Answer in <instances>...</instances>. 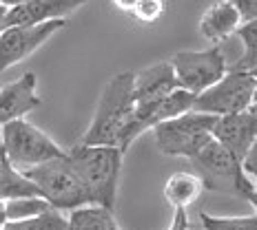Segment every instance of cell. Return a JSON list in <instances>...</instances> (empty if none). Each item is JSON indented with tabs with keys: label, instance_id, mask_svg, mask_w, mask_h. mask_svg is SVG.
<instances>
[{
	"label": "cell",
	"instance_id": "obj_26",
	"mask_svg": "<svg viewBox=\"0 0 257 230\" xmlns=\"http://www.w3.org/2000/svg\"><path fill=\"white\" fill-rule=\"evenodd\" d=\"M140 3V0H113V5L120 12H124V14H128L131 16L133 14V9H136V5Z\"/></svg>",
	"mask_w": 257,
	"mask_h": 230
},
{
	"label": "cell",
	"instance_id": "obj_10",
	"mask_svg": "<svg viewBox=\"0 0 257 230\" xmlns=\"http://www.w3.org/2000/svg\"><path fill=\"white\" fill-rule=\"evenodd\" d=\"M89 0H29L3 12V29L23 25H42L51 20H67V16L84 7Z\"/></svg>",
	"mask_w": 257,
	"mask_h": 230
},
{
	"label": "cell",
	"instance_id": "obj_27",
	"mask_svg": "<svg viewBox=\"0 0 257 230\" xmlns=\"http://www.w3.org/2000/svg\"><path fill=\"white\" fill-rule=\"evenodd\" d=\"M3 3V7H16V5H23V3H29V0H0Z\"/></svg>",
	"mask_w": 257,
	"mask_h": 230
},
{
	"label": "cell",
	"instance_id": "obj_21",
	"mask_svg": "<svg viewBox=\"0 0 257 230\" xmlns=\"http://www.w3.org/2000/svg\"><path fill=\"white\" fill-rule=\"evenodd\" d=\"M200 223L204 230H257V215L215 217L208 212H200Z\"/></svg>",
	"mask_w": 257,
	"mask_h": 230
},
{
	"label": "cell",
	"instance_id": "obj_6",
	"mask_svg": "<svg viewBox=\"0 0 257 230\" xmlns=\"http://www.w3.org/2000/svg\"><path fill=\"white\" fill-rule=\"evenodd\" d=\"M217 124V115L191 111L175 120L162 122L153 128L155 146L167 157H186L191 162L213 137V128Z\"/></svg>",
	"mask_w": 257,
	"mask_h": 230
},
{
	"label": "cell",
	"instance_id": "obj_9",
	"mask_svg": "<svg viewBox=\"0 0 257 230\" xmlns=\"http://www.w3.org/2000/svg\"><path fill=\"white\" fill-rule=\"evenodd\" d=\"M67 25V20H51L42 25H23L9 27L0 34V64L3 71L12 69L14 64L29 58L34 51H38L56 31H60Z\"/></svg>",
	"mask_w": 257,
	"mask_h": 230
},
{
	"label": "cell",
	"instance_id": "obj_2",
	"mask_svg": "<svg viewBox=\"0 0 257 230\" xmlns=\"http://www.w3.org/2000/svg\"><path fill=\"white\" fill-rule=\"evenodd\" d=\"M67 157L82 177L93 206L113 208L124 151L120 146H87L78 142L67 151Z\"/></svg>",
	"mask_w": 257,
	"mask_h": 230
},
{
	"label": "cell",
	"instance_id": "obj_7",
	"mask_svg": "<svg viewBox=\"0 0 257 230\" xmlns=\"http://www.w3.org/2000/svg\"><path fill=\"white\" fill-rule=\"evenodd\" d=\"M255 87H257V76L253 71H235V69H231L215 87L197 95L193 111L217 117L244 113V111L250 109Z\"/></svg>",
	"mask_w": 257,
	"mask_h": 230
},
{
	"label": "cell",
	"instance_id": "obj_12",
	"mask_svg": "<svg viewBox=\"0 0 257 230\" xmlns=\"http://www.w3.org/2000/svg\"><path fill=\"white\" fill-rule=\"evenodd\" d=\"M36 89H38V78L34 71H27L18 80L5 84L0 89V122L5 124V122L20 120L38 109L42 100Z\"/></svg>",
	"mask_w": 257,
	"mask_h": 230
},
{
	"label": "cell",
	"instance_id": "obj_5",
	"mask_svg": "<svg viewBox=\"0 0 257 230\" xmlns=\"http://www.w3.org/2000/svg\"><path fill=\"white\" fill-rule=\"evenodd\" d=\"M25 175L38 186L40 195L58 210L73 212L78 208L93 206L87 186L78 175V170L73 168V164L69 162L67 155L27 170Z\"/></svg>",
	"mask_w": 257,
	"mask_h": 230
},
{
	"label": "cell",
	"instance_id": "obj_1",
	"mask_svg": "<svg viewBox=\"0 0 257 230\" xmlns=\"http://www.w3.org/2000/svg\"><path fill=\"white\" fill-rule=\"evenodd\" d=\"M136 106V73H117L106 82L93 120L78 142L87 146H120Z\"/></svg>",
	"mask_w": 257,
	"mask_h": 230
},
{
	"label": "cell",
	"instance_id": "obj_20",
	"mask_svg": "<svg viewBox=\"0 0 257 230\" xmlns=\"http://www.w3.org/2000/svg\"><path fill=\"white\" fill-rule=\"evenodd\" d=\"M237 38L244 45V53L237 58V62L231 69H235V71H255L257 69V20L239 27Z\"/></svg>",
	"mask_w": 257,
	"mask_h": 230
},
{
	"label": "cell",
	"instance_id": "obj_15",
	"mask_svg": "<svg viewBox=\"0 0 257 230\" xmlns=\"http://www.w3.org/2000/svg\"><path fill=\"white\" fill-rule=\"evenodd\" d=\"M204 190L206 186L200 175L180 170V173L171 175L167 184H164V199L173 206V210L175 208H189L193 201H197V197Z\"/></svg>",
	"mask_w": 257,
	"mask_h": 230
},
{
	"label": "cell",
	"instance_id": "obj_28",
	"mask_svg": "<svg viewBox=\"0 0 257 230\" xmlns=\"http://www.w3.org/2000/svg\"><path fill=\"white\" fill-rule=\"evenodd\" d=\"M250 113L253 115H257V87H255V91H253V100H250Z\"/></svg>",
	"mask_w": 257,
	"mask_h": 230
},
{
	"label": "cell",
	"instance_id": "obj_4",
	"mask_svg": "<svg viewBox=\"0 0 257 230\" xmlns=\"http://www.w3.org/2000/svg\"><path fill=\"white\" fill-rule=\"evenodd\" d=\"M64 155L67 151L60 144H56L42 128L27 122L25 117L3 124V157L20 173Z\"/></svg>",
	"mask_w": 257,
	"mask_h": 230
},
{
	"label": "cell",
	"instance_id": "obj_25",
	"mask_svg": "<svg viewBox=\"0 0 257 230\" xmlns=\"http://www.w3.org/2000/svg\"><path fill=\"white\" fill-rule=\"evenodd\" d=\"M244 170H246V175L248 177H255L257 179V140L253 144V148H250V153L246 155V159H244Z\"/></svg>",
	"mask_w": 257,
	"mask_h": 230
},
{
	"label": "cell",
	"instance_id": "obj_8",
	"mask_svg": "<svg viewBox=\"0 0 257 230\" xmlns=\"http://www.w3.org/2000/svg\"><path fill=\"white\" fill-rule=\"evenodd\" d=\"M171 62H173L180 89L193 95H202L204 91L215 87L231 71L219 47H211L204 51H178L171 58Z\"/></svg>",
	"mask_w": 257,
	"mask_h": 230
},
{
	"label": "cell",
	"instance_id": "obj_30",
	"mask_svg": "<svg viewBox=\"0 0 257 230\" xmlns=\"http://www.w3.org/2000/svg\"><path fill=\"white\" fill-rule=\"evenodd\" d=\"M253 73H255V76H257V69H255V71H253Z\"/></svg>",
	"mask_w": 257,
	"mask_h": 230
},
{
	"label": "cell",
	"instance_id": "obj_3",
	"mask_svg": "<svg viewBox=\"0 0 257 230\" xmlns=\"http://www.w3.org/2000/svg\"><path fill=\"white\" fill-rule=\"evenodd\" d=\"M191 164L195 168V173L204 179L206 190L222 192V195H231V197H242L246 201L255 192L257 184H253L250 177L246 175L242 162L217 140L208 142L191 159Z\"/></svg>",
	"mask_w": 257,
	"mask_h": 230
},
{
	"label": "cell",
	"instance_id": "obj_18",
	"mask_svg": "<svg viewBox=\"0 0 257 230\" xmlns=\"http://www.w3.org/2000/svg\"><path fill=\"white\" fill-rule=\"evenodd\" d=\"M51 204L45 197H23V199L3 201V221H23V219L38 217L51 210Z\"/></svg>",
	"mask_w": 257,
	"mask_h": 230
},
{
	"label": "cell",
	"instance_id": "obj_13",
	"mask_svg": "<svg viewBox=\"0 0 257 230\" xmlns=\"http://www.w3.org/2000/svg\"><path fill=\"white\" fill-rule=\"evenodd\" d=\"M180 89L178 76L171 60L155 62L151 67L142 69L136 73V102L138 104H151L158 100H164L173 91Z\"/></svg>",
	"mask_w": 257,
	"mask_h": 230
},
{
	"label": "cell",
	"instance_id": "obj_17",
	"mask_svg": "<svg viewBox=\"0 0 257 230\" xmlns=\"http://www.w3.org/2000/svg\"><path fill=\"white\" fill-rule=\"evenodd\" d=\"M0 168H3V201L9 199H23V197H42L40 188L34 184L25 173L16 170L7 159L3 157L0 162Z\"/></svg>",
	"mask_w": 257,
	"mask_h": 230
},
{
	"label": "cell",
	"instance_id": "obj_11",
	"mask_svg": "<svg viewBox=\"0 0 257 230\" xmlns=\"http://www.w3.org/2000/svg\"><path fill=\"white\" fill-rule=\"evenodd\" d=\"M213 137L219 144H224L244 164L246 155L250 153V148L257 140V115H253L250 111H244V113L217 117Z\"/></svg>",
	"mask_w": 257,
	"mask_h": 230
},
{
	"label": "cell",
	"instance_id": "obj_22",
	"mask_svg": "<svg viewBox=\"0 0 257 230\" xmlns=\"http://www.w3.org/2000/svg\"><path fill=\"white\" fill-rule=\"evenodd\" d=\"M164 12H167V3L164 0H140L131 16L142 25H153L162 18Z\"/></svg>",
	"mask_w": 257,
	"mask_h": 230
},
{
	"label": "cell",
	"instance_id": "obj_29",
	"mask_svg": "<svg viewBox=\"0 0 257 230\" xmlns=\"http://www.w3.org/2000/svg\"><path fill=\"white\" fill-rule=\"evenodd\" d=\"M248 201L255 206V210H257V186H255V192H253V195H250V199H248Z\"/></svg>",
	"mask_w": 257,
	"mask_h": 230
},
{
	"label": "cell",
	"instance_id": "obj_16",
	"mask_svg": "<svg viewBox=\"0 0 257 230\" xmlns=\"http://www.w3.org/2000/svg\"><path fill=\"white\" fill-rule=\"evenodd\" d=\"M69 230H122L113 208L84 206L69 215Z\"/></svg>",
	"mask_w": 257,
	"mask_h": 230
},
{
	"label": "cell",
	"instance_id": "obj_14",
	"mask_svg": "<svg viewBox=\"0 0 257 230\" xmlns=\"http://www.w3.org/2000/svg\"><path fill=\"white\" fill-rule=\"evenodd\" d=\"M242 16H239L237 7L231 0H215L213 5H208L200 18V34L204 36L208 42L219 45L222 40H226L228 36L237 34L242 27Z\"/></svg>",
	"mask_w": 257,
	"mask_h": 230
},
{
	"label": "cell",
	"instance_id": "obj_23",
	"mask_svg": "<svg viewBox=\"0 0 257 230\" xmlns=\"http://www.w3.org/2000/svg\"><path fill=\"white\" fill-rule=\"evenodd\" d=\"M231 3L237 7L239 16H242V23H253L257 20V0H231Z\"/></svg>",
	"mask_w": 257,
	"mask_h": 230
},
{
	"label": "cell",
	"instance_id": "obj_19",
	"mask_svg": "<svg viewBox=\"0 0 257 230\" xmlns=\"http://www.w3.org/2000/svg\"><path fill=\"white\" fill-rule=\"evenodd\" d=\"M3 230H69V217H64L58 208H51L23 221H3Z\"/></svg>",
	"mask_w": 257,
	"mask_h": 230
},
{
	"label": "cell",
	"instance_id": "obj_24",
	"mask_svg": "<svg viewBox=\"0 0 257 230\" xmlns=\"http://www.w3.org/2000/svg\"><path fill=\"white\" fill-rule=\"evenodd\" d=\"M189 215H186V208H175L173 210V219H171L167 230H189Z\"/></svg>",
	"mask_w": 257,
	"mask_h": 230
}]
</instances>
